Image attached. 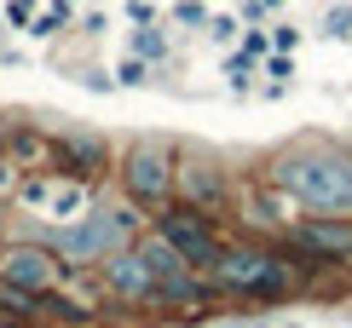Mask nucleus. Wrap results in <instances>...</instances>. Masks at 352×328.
I'll use <instances>...</instances> for the list:
<instances>
[{"label": "nucleus", "mask_w": 352, "mask_h": 328, "mask_svg": "<svg viewBox=\"0 0 352 328\" xmlns=\"http://www.w3.org/2000/svg\"><path fill=\"white\" fill-rule=\"evenodd\" d=\"M179 29H214L208 6H202V0H179Z\"/></svg>", "instance_id": "obj_16"}, {"label": "nucleus", "mask_w": 352, "mask_h": 328, "mask_svg": "<svg viewBox=\"0 0 352 328\" xmlns=\"http://www.w3.org/2000/svg\"><path fill=\"white\" fill-rule=\"evenodd\" d=\"M98 282H104V294L122 300V305H162V277L151 271V259L139 253V242L104 253V259H98Z\"/></svg>", "instance_id": "obj_6"}, {"label": "nucleus", "mask_w": 352, "mask_h": 328, "mask_svg": "<svg viewBox=\"0 0 352 328\" xmlns=\"http://www.w3.org/2000/svg\"><path fill=\"white\" fill-rule=\"evenodd\" d=\"M12 156L23 161V173H41V167H58V139H47V132L35 127H12Z\"/></svg>", "instance_id": "obj_12"}, {"label": "nucleus", "mask_w": 352, "mask_h": 328, "mask_svg": "<svg viewBox=\"0 0 352 328\" xmlns=\"http://www.w3.org/2000/svg\"><path fill=\"white\" fill-rule=\"evenodd\" d=\"M122 81H127V86L151 81V69H144V58H139V52H133V58H127V64H122Z\"/></svg>", "instance_id": "obj_19"}, {"label": "nucleus", "mask_w": 352, "mask_h": 328, "mask_svg": "<svg viewBox=\"0 0 352 328\" xmlns=\"http://www.w3.org/2000/svg\"><path fill=\"white\" fill-rule=\"evenodd\" d=\"M64 253L58 248H41V242H6L0 248V282H18V288H35V294H52L64 282Z\"/></svg>", "instance_id": "obj_8"}, {"label": "nucleus", "mask_w": 352, "mask_h": 328, "mask_svg": "<svg viewBox=\"0 0 352 328\" xmlns=\"http://www.w3.org/2000/svg\"><path fill=\"white\" fill-rule=\"evenodd\" d=\"M226 75H231V86H248V81H254V58H248V52H237V58L226 64Z\"/></svg>", "instance_id": "obj_17"}, {"label": "nucleus", "mask_w": 352, "mask_h": 328, "mask_svg": "<svg viewBox=\"0 0 352 328\" xmlns=\"http://www.w3.org/2000/svg\"><path fill=\"white\" fill-rule=\"evenodd\" d=\"M179 196L190 202V207H208V213H219L226 207V173L214 167L208 156H179Z\"/></svg>", "instance_id": "obj_10"}, {"label": "nucleus", "mask_w": 352, "mask_h": 328, "mask_svg": "<svg viewBox=\"0 0 352 328\" xmlns=\"http://www.w3.org/2000/svg\"><path fill=\"white\" fill-rule=\"evenodd\" d=\"M6 144H12V132H6V127H0V156H6Z\"/></svg>", "instance_id": "obj_22"}, {"label": "nucleus", "mask_w": 352, "mask_h": 328, "mask_svg": "<svg viewBox=\"0 0 352 328\" xmlns=\"http://www.w3.org/2000/svg\"><path fill=\"white\" fill-rule=\"evenodd\" d=\"M64 29H69V6H64V0H58V6L52 12H41V18H35V35H64Z\"/></svg>", "instance_id": "obj_15"}, {"label": "nucleus", "mask_w": 352, "mask_h": 328, "mask_svg": "<svg viewBox=\"0 0 352 328\" xmlns=\"http://www.w3.org/2000/svg\"><path fill=\"white\" fill-rule=\"evenodd\" d=\"M133 52H139V58H168V40L156 35V23H139V35H133Z\"/></svg>", "instance_id": "obj_14"}, {"label": "nucleus", "mask_w": 352, "mask_h": 328, "mask_svg": "<svg viewBox=\"0 0 352 328\" xmlns=\"http://www.w3.org/2000/svg\"><path fill=\"white\" fill-rule=\"evenodd\" d=\"M156 231L173 236V248H179L197 271H214L219 248H226V242H219V231H214V213H208V207H190V202L173 207V213H162V219H156Z\"/></svg>", "instance_id": "obj_7"}, {"label": "nucleus", "mask_w": 352, "mask_h": 328, "mask_svg": "<svg viewBox=\"0 0 352 328\" xmlns=\"http://www.w3.org/2000/svg\"><path fill=\"white\" fill-rule=\"evenodd\" d=\"M243 52H248V58H266V52H272V40L260 35V29H248V35H243Z\"/></svg>", "instance_id": "obj_20"}, {"label": "nucleus", "mask_w": 352, "mask_h": 328, "mask_svg": "<svg viewBox=\"0 0 352 328\" xmlns=\"http://www.w3.org/2000/svg\"><path fill=\"white\" fill-rule=\"evenodd\" d=\"M283 328H300V323H283Z\"/></svg>", "instance_id": "obj_23"}, {"label": "nucleus", "mask_w": 352, "mask_h": 328, "mask_svg": "<svg viewBox=\"0 0 352 328\" xmlns=\"http://www.w3.org/2000/svg\"><path fill=\"white\" fill-rule=\"evenodd\" d=\"M214 282L231 294H254V300H277V294L295 288V271H289V259H277L272 248L260 242H226L214 259Z\"/></svg>", "instance_id": "obj_3"}, {"label": "nucleus", "mask_w": 352, "mask_h": 328, "mask_svg": "<svg viewBox=\"0 0 352 328\" xmlns=\"http://www.w3.org/2000/svg\"><path fill=\"white\" fill-rule=\"evenodd\" d=\"M139 253H144V259H151V271L156 277H173V271H185V253L179 248H173V236H162V231H151V236H139Z\"/></svg>", "instance_id": "obj_13"}, {"label": "nucleus", "mask_w": 352, "mask_h": 328, "mask_svg": "<svg viewBox=\"0 0 352 328\" xmlns=\"http://www.w3.org/2000/svg\"><path fill=\"white\" fill-rule=\"evenodd\" d=\"M272 6H283V0H272Z\"/></svg>", "instance_id": "obj_24"}, {"label": "nucleus", "mask_w": 352, "mask_h": 328, "mask_svg": "<svg viewBox=\"0 0 352 328\" xmlns=\"http://www.w3.org/2000/svg\"><path fill=\"white\" fill-rule=\"evenodd\" d=\"M139 225H144V213H133V207H87L81 219H69V231H58L52 248L69 265H98L104 253L139 242Z\"/></svg>", "instance_id": "obj_2"}, {"label": "nucleus", "mask_w": 352, "mask_h": 328, "mask_svg": "<svg viewBox=\"0 0 352 328\" xmlns=\"http://www.w3.org/2000/svg\"><path fill=\"white\" fill-rule=\"evenodd\" d=\"M329 35H335V40L352 35V6H329Z\"/></svg>", "instance_id": "obj_18"}, {"label": "nucleus", "mask_w": 352, "mask_h": 328, "mask_svg": "<svg viewBox=\"0 0 352 328\" xmlns=\"http://www.w3.org/2000/svg\"><path fill=\"white\" fill-rule=\"evenodd\" d=\"M289 242L306 248L312 259H352V213H324L289 231Z\"/></svg>", "instance_id": "obj_9"}, {"label": "nucleus", "mask_w": 352, "mask_h": 328, "mask_svg": "<svg viewBox=\"0 0 352 328\" xmlns=\"http://www.w3.org/2000/svg\"><path fill=\"white\" fill-rule=\"evenodd\" d=\"M58 167L93 185V178L110 173V144L93 139V132H58Z\"/></svg>", "instance_id": "obj_11"}, {"label": "nucleus", "mask_w": 352, "mask_h": 328, "mask_svg": "<svg viewBox=\"0 0 352 328\" xmlns=\"http://www.w3.org/2000/svg\"><path fill=\"white\" fill-rule=\"evenodd\" d=\"M295 40H300L295 29H277V35H272V47H277V52H295Z\"/></svg>", "instance_id": "obj_21"}, {"label": "nucleus", "mask_w": 352, "mask_h": 328, "mask_svg": "<svg viewBox=\"0 0 352 328\" xmlns=\"http://www.w3.org/2000/svg\"><path fill=\"white\" fill-rule=\"evenodd\" d=\"M18 207L23 213H35V219H81L87 207H93V185L76 173H64V167H41V173H23V185H18Z\"/></svg>", "instance_id": "obj_4"}, {"label": "nucleus", "mask_w": 352, "mask_h": 328, "mask_svg": "<svg viewBox=\"0 0 352 328\" xmlns=\"http://www.w3.org/2000/svg\"><path fill=\"white\" fill-rule=\"evenodd\" d=\"M116 173H122V190L139 207H162L173 190H179V156H173L168 144H133Z\"/></svg>", "instance_id": "obj_5"}, {"label": "nucleus", "mask_w": 352, "mask_h": 328, "mask_svg": "<svg viewBox=\"0 0 352 328\" xmlns=\"http://www.w3.org/2000/svg\"><path fill=\"white\" fill-rule=\"evenodd\" d=\"M272 185H283L289 196L312 213H352V156L335 144H300L272 161Z\"/></svg>", "instance_id": "obj_1"}]
</instances>
